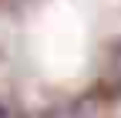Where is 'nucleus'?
I'll return each instance as SVG.
<instances>
[{
    "label": "nucleus",
    "mask_w": 121,
    "mask_h": 118,
    "mask_svg": "<svg viewBox=\"0 0 121 118\" xmlns=\"http://www.w3.org/2000/svg\"><path fill=\"white\" fill-rule=\"evenodd\" d=\"M118 71H121V51H118Z\"/></svg>",
    "instance_id": "nucleus-2"
},
{
    "label": "nucleus",
    "mask_w": 121,
    "mask_h": 118,
    "mask_svg": "<svg viewBox=\"0 0 121 118\" xmlns=\"http://www.w3.org/2000/svg\"><path fill=\"white\" fill-rule=\"evenodd\" d=\"M0 118H7V111H4V105H0Z\"/></svg>",
    "instance_id": "nucleus-1"
}]
</instances>
